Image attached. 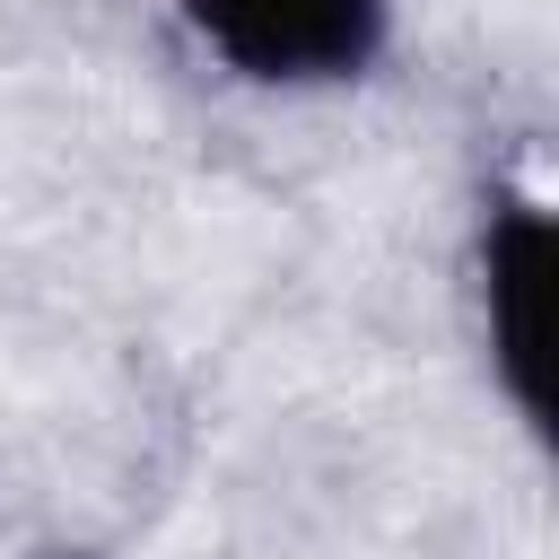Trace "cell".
I'll list each match as a JSON object with an SVG mask.
<instances>
[{"label": "cell", "mask_w": 559, "mask_h": 559, "mask_svg": "<svg viewBox=\"0 0 559 559\" xmlns=\"http://www.w3.org/2000/svg\"><path fill=\"white\" fill-rule=\"evenodd\" d=\"M183 26L253 87H341L376 70L393 0H175Z\"/></svg>", "instance_id": "cell-1"}, {"label": "cell", "mask_w": 559, "mask_h": 559, "mask_svg": "<svg viewBox=\"0 0 559 559\" xmlns=\"http://www.w3.org/2000/svg\"><path fill=\"white\" fill-rule=\"evenodd\" d=\"M480 323L498 393L533 437H550V210L498 192L480 218Z\"/></svg>", "instance_id": "cell-2"}, {"label": "cell", "mask_w": 559, "mask_h": 559, "mask_svg": "<svg viewBox=\"0 0 559 559\" xmlns=\"http://www.w3.org/2000/svg\"><path fill=\"white\" fill-rule=\"evenodd\" d=\"M44 559H87V550H44Z\"/></svg>", "instance_id": "cell-3"}]
</instances>
